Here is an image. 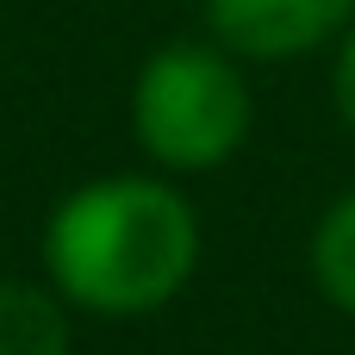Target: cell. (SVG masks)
Here are the masks:
<instances>
[{
    "instance_id": "1",
    "label": "cell",
    "mask_w": 355,
    "mask_h": 355,
    "mask_svg": "<svg viewBox=\"0 0 355 355\" xmlns=\"http://www.w3.org/2000/svg\"><path fill=\"white\" fill-rule=\"evenodd\" d=\"M200 262V225L162 181H94L50 218L56 287L106 318L156 312L187 287Z\"/></svg>"
},
{
    "instance_id": "2",
    "label": "cell",
    "mask_w": 355,
    "mask_h": 355,
    "mask_svg": "<svg viewBox=\"0 0 355 355\" xmlns=\"http://www.w3.org/2000/svg\"><path fill=\"white\" fill-rule=\"evenodd\" d=\"M137 137L168 168H218L250 131V87L243 75L200 44H168L144 62L131 94Z\"/></svg>"
},
{
    "instance_id": "3",
    "label": "cell",
    "mask_w": 355,
    "mask_h": 355,
    "mask_svg": "<svg viewBox=\"0 0 355 355\" xmlns=\"http://www.w3.org/2000/svg\"><path fill=\"white\" fill-rule=\"evenodd\" d=\"M206 12L243 56H293L324 44L355 12V0H206Z\"/></svg>"
},
{
    "instance_id": "4",
    "label": "cell",
    "mask_w": 355,
    "mask_h": 355,
    "mask_svg": "<svg viewBox=\"0 0 355 355\" xmlns=\"http://www.w3.org/2000/svg\"><path fill=\"white\" fill-rule=\"evenodd\" d=\"M0 355H69V324L50 293L0 281Z\"/></svg>"
},
{
    "instance_id": "5",
    "label": "cell",
    "mask_w": 355,
    "mask_h": 355,
    "mask_svg": "<svg viewBox=\"0 0 355 355\" xmlns=\"http://www.w3.org/2000/svg\"><path fill=\"white\" fill-rule=\"evenodd\" d=\"M312 275L343 312H355V193L324 212V225L312 237Z\"/></svg>"
},
{
    "instance_id": "6",
    "label": "cell",
    "mask_w": 355,
    "mask_h": 355,
    "mask_svg": "<svg viewBox=\"0 0 355 355\" xmlns=\"http://www.w3.org/2000/svg\"><path fill=\"white\" fill-rule=\"evenodd\" d=\"M337 106H343V119L355 125V37L343 44V62H337Z\"/></svg>"
}]
</instances>
